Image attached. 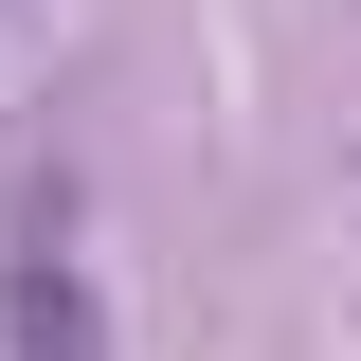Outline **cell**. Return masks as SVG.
I'll list each match as a JSON object with an SVG mask.
<instances>
[{
    "label": "cell",
    "instance_id": "6da1fadb",
    "mask_svg": "<svg viewBox=\"0 0 361 361\" xmlns=\"http://www.w3.org/2000/svg\"><path fill=\"white\" fill-rule=\"evenodd\" d=\"M0 361H109V307H90V271L54 253V235L0 271Z\"/></svg>",
    "mask_w": 361,
    "mask_h": 361
}]
</instances>
